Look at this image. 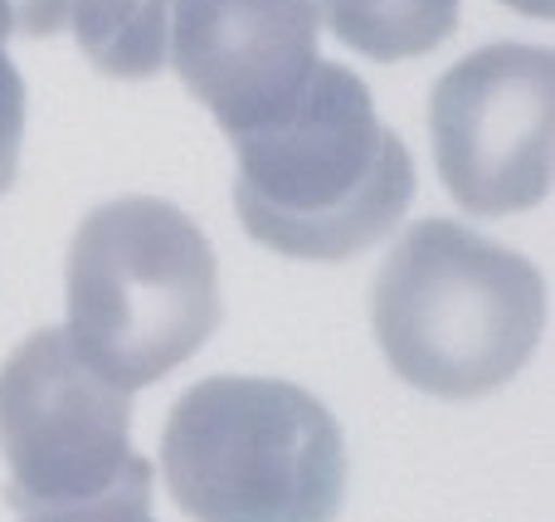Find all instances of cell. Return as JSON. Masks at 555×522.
Returning <instances> with one entry per match:
<instances>
[{"instance_id":"cell-4","label":"cell","mask_w":555,"mask_h":522,"mask_svg":"<svg viewBox=\"0 0 555 522\" xmlns=\"http://www.w3.org/2000/svg\"><path fill=\"white\" fill-rule=\"evenodd\" d=\"M162 469L191 522H336L346 440L293 381L205 377L171 406Z\"/></svg>"},{"instance_id":"cell-10","label":"cell","mask_w":555,"mask_h":522,"mask_svg":"<svg viewBox=\"0 0 555 522\" xmlns=\"http://www.w3.org/2000/svg\"><path fill=\"white\" fill-rule=\"evenodd\" d=\"M20 522H156V513H152V464L132 469L122 484H113L98 498H78V504H64V508L20 513Z\"/></svg>"},{"instance_id":"cell-12","label":"cell","mask_w":555,"mask_h":522,"mask_svg":"<svg viewBox=\"0 0 555 522\" xmlns=\"http://www.w3.org/2000/svg\"><path fill=\"white\" fill-rule=\"evenodd\" d=\"M10 10V25L15 35H54L68 15H74V0H0Z\"/></svg>"},{"instance_id":"cell-8","label":"cell","mask_w":555,"mask_h":522,"mask_svg":"<svg viewBox=\"0 0 555 522\" xmlns=\"http://www.w3.org/2000/svg\"><path fill=\"white\" fill-rule=\"evenodd\" d=\"M341 44L375 64L434 54L459 29V0H312Z\"/></svg>"},{"instance_id":"cell-6","label":"cell","mask_w":555,"mask_h":522,"mask_svg":"<svg viewBox=\"0 0 555 522\" xmlns=\"http://www.w3.org/2000/svg\"><path fill=\"white\" fill-rule=\"evenodd\" d=\"M555 59L541 44H488L429 93L434 162L473 215H517L551 195Z\"/></svg>"},{"instance_id":"cell-7","label":"cell","mask_w":555,"mask_h":522,"mask_svg":"<svg viewBox=\"0 0 555 522\" xmlns=\"http://www.w3.org/2000/svg\"><path fill=\"white\" fill-rule=\"evenodd\" d=\"M317 35L312 0H176L166 64L234 142L307 93L322 64Z\"/></svg>"},{"instance_id":"cell-11","label":"cell","mask_w":555,"mask_h":522,"mask_svg":"<svg viewBox=\"0 0 555 522\" xmlns=\"http://www.w3.org/2000/svg\"><path fill=\"white\" fill-rule=\"evenodd\" d=\"M10 35L15 25H10V10L0 5V195L10 191L20 171V137H25V78L5 54Z\"/></svg>"},{"instance_id":"cell-5","label":"cell","mask_w":555,"mask_h":522,"mask_svg":"<svg viewBox=\"0 0 555 522\" xmlns=\"http://www.w3.org/2000/svg\"><path fill=\"white\" fill-rule=\"evenodd\" d=\"M132 391L113 386L64 328H39L0 367V459L15 513L64 508L122 484L146 459L132 449Z\"/></svg>"},{"instance_id":"cell-13","label":"cell","mask_w":555,"mask_h":522,"mask_svg":"<svg viewBox=\"0 0 555 522\" xmlns=\"http://www.w3.org/2000/svg\"><path fill=\"white\" fill-rule=\"evenodd\" d=\"M502 5L521 10V15H537V20H546L551 10H555V0H502Z\"/></svg>"},{"instance_id":"cell-1","label":"cell","mask_w":555,"mask_h":522,"mask_svg":"<svg viewBox=\"0 0 555 522\" xmlns=\"http://www.w3.org/2000/svg\"><path fill=\"white\" fill-rule=\"evenodd\" d=\"M234 156L244 230L287 259H351L385 240L414 201L410 147L380 123L371 88L326 59L278 123L234 137Z\"/></svg>"},{"instance_id":"cell-3","label":"cell","mask_w":555,"mask_h":522,"mask_svg":"<svg viewBox=\"0 0 555 522\" xmlns=\"http://www.w3.org/2000/svg\"><path fill=\"white\" fill-rule=\"evenodd\" d=\"M68 342L113 386L142 391L220 328V264L185 211L122 195L83 215L68 244Z\"/></svg>"},{"instance_id":"cell-9","label":"cell","mask_w":555,"mask_h":522,"mask_svg":"<svg viewBox=\"0 0 555 522\" xmlns=\"http://www.w3.org/2000/svg\"><path fill=\"white\" fill-rule=\"evenodd\" d=\"M176 0H74V35L107 78H152L166 68Z\"/></svg>"},{"instance_id":"cell-2","label":"cell","mask_w":555,"mask_h":522,"mask_svg":"<svg viewBox=\"0 0 555 522\" xmlns=\"http://www.w3.org/2000/svg\"><path fill=\"white\" fill-rule=\"evenodd\" d=\"M371 322L414 391L473 400L507 386L537 352L546 283L537 264L453 220H420L375 273Z\"/></svg>"}]
</instances>
